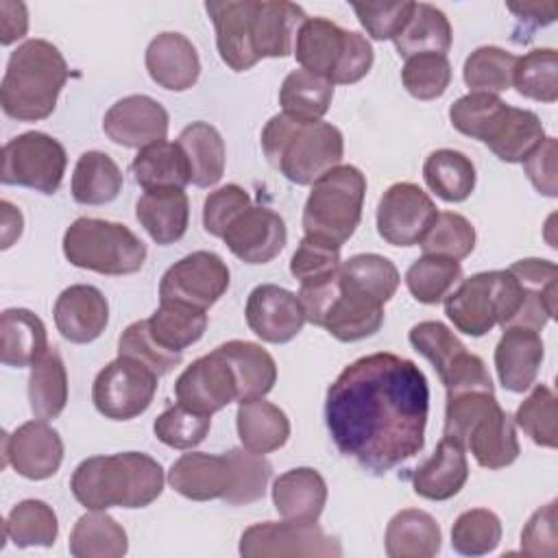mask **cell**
Masks as SVG:
<instances>
[{"label":"cell","instance_id":"43","mask_svg":"<svg viewBox=\"0 0 558 558\" xmlns=\"http://www.w3.org/2000/svg\"><path fill=\"white\" fill-rule=\"evenodd\" d=\"M28 403L31 412L41 421H52L63 412L68 403V373L57 349H48L46 355L31 366Z\"/></svg>","mask_w":558,"mask_h":558},{"label":"cell","instance_id":"21","mask_svg":"<svg viewBox=\"0 0 558 558\" xmlns=\"http://www.w3.org/2000/svg\"><path fill=\"white\" fill-rule=\"evenodd\" d=\"M2 466L26 480H48L63 462V440L48 421H28L2 438Z\"/></svg>","mask_w":558,"mask_h":558},{"label":"cell","instance_id":"62","mask_svg":"<svg viewBox=\"0 0 558 558\" xmlns=\"http://www.w3.org/2000/svg\"><path fill=\"white\" fill-rule=\"evenodd\" d=\"M508 11H512L525 24L523 41H527L532 31H536L538 26H547L556 20L558 4L556 2H523V4L508 2Z\"/></svg>","mask_w":558,"mask_h":558},{"label":"cell","instance_id":"9","mask_svg":"<svg viewBox=\"0 0 558 558\" xmlns=\"http://www.w3.org/2000/svg\"><path fill=\"white\" fill-rule=\"evenodd\" d=\"M294 57L303 70L329 83L351 85L364 78L375 61L368 39L327 17H307L294 41Z\"/></svg>","mask_w":558,"mask_h":558},{"label":"cell","instance_id":"1","mask_svg":"<svg viewBox=\"0 0 558 558\" xmlns=\"http://www.w3.org/2000/svg\"><path fill=\"white\" fill-rule=\"evenodd\" d=\"M427 414V377L397 353L362 355L327 388L325 425L333 445L375 475L423 449Z\"/></svg>","mask_w":558,"mask_h":558},{"label":"cell","instance_id":"13","mask_svg":"<svg viewBox=\"0 0 558 558\" xmlns=\"http://www.w3.org/2000/svg\"><path fill=\"white\" fill-rule=\"evenodd\" d=\"M408 340L414 351L434 366L440 384L447 390V397L469 390L495 392L484 360L475 353H469L458 336L440 320L416 323L410 329Z\"/></svg>","mask_w":558,"mask_h":558},{"label":"cell","instance_id":"31","mask_svg":"<svg viewBox=\"0 0 558 558\" xmlns=\"http://www.w3.org/2000/svg\"><path fill=\"white\" fill-rule=\"evenodd\" d=\"M0 360L4 366L26 368L37 364L48 347L46 325L24 307H9L0 316Z\"/></svg>","mask_w":558,"mask_h":558},{"label":"cell","instance_id":"58","mask_svg":"<svg viewBox=\"0 0 558 558\" xmlns=\"http://www.w3.org/2000/svg\"><path fill=\"white\" fill-rule=\"evenodd\" d=\"M251 205V196L244 187L229 183L207 194L203 203V227L207 233L222 238L229 222Z\"/></svg>","mask_w":558,"mask_h":558},{"label":"cell","instance_id":"46","mask_svg":"<svg viewBox=\"0 0 558 558\" xmlns=\"http://www.w3.org/2000/svg\"><path fill=\"white\" fill-rule=\"evenodd\" d=\"M59 534L54 510L41 499H24L4 521V538L15 547H52Z\"/></svg>","mask_w":558,"mask_h":558},{"label":"cell","instance_id":"20","mask_svg":"<svg viewBox=\"0 0 558 558\" xmlns=\"http://www.w3.org/2000/svg\"><path fill=\"white\" fill-rule=\"evenodd\" d=\"M174 395L192 412L211 416L214 412L238 401V381L227 357L214 349L194 360L177 379Z\"/></svg>","mask_w":558,"mask_h":558},{"label":"cell","instance_id":"36","mask_svg":"<svg viewBox=\"0 0 558 558\" xmlns=\"http://www.w3.org/2000/svg\"><path fill=\"white\" fill-rule=\"evenodd\" d=\"M216 349L233 368L240 403L262 399L272 390L277 381V364L264 347L246 340H229Z\"/></svg>","mask_w":558,"mask_h":558},{"label":"cell","instance_id":"17","mask_svg":"<svg viewBox=\"0 0 558 558\" xmlns=\"http://www.w3.org/2000/svg\"><path fill=\"white\" fill-rule=\"evenodd\" d=\"M231 275L220 255L194 251L174 262L159 281V301H179L209 310L229 288Z\"/></svg>","mask_w":558,"mask_h":558},{"label":"cell","instance_id":"5","mask_svg":"<svg viewBox=\"0 0 558 558\" xmlns=\"http://www.w3.org/2000/svg\"><path fill=\"white\" fill-rule=\"evenodd\" d=\"M262 150L270 166L288 181L312 185L325 172L340 166L344 137L329 122H307L277 113L262 131Z\"/></svg>","mask_w":558,"mask_h":558},{"label":"cell","instance_id":"38","mask_svg":"<svg viewBox=\"0 0 558 558\" xmlns=\"http://www.w3.org/2000/svg\"><path fill=\"white\" fill-rule=\"evenodd\" d=\"M392 41L397 52L405 59L427 52L447 54L453 41V33L447 15L438 7L427 2H414L408 22Z\"/></svg>","mask_w":558,"mask_h":558},{"label":"cell","instance_id":"33","mask_svg":"<svg viewBox=\"0 0 558 558\" xmlns=\"http://www.w3.org/2000/svg\"><path fill=\"white\" fill-rule=\"evenodd\" d=\"M235 427L242 447L257 456L281 449L290 438V421L286 412L264 397L238 405Z\"/></svg>","mask_w":558,"mask_h":558},{"label":"cell","instance_id":"18","mask_svg":"<svg viewBox=\"0 0 558 558\" xmlns=\"http://www.w3.org/2000/svg\"><path fill=\"white\" fill-rule=\"evenodd\" d=\"M216 28L220 59L233 70L253 68L259 57V0H211L205 2Z\"/></svg>","mask_w":558,"mask_h":558},{"label":"cell","instance_id":"24","mask_svg":"<svg viewBox=\"0 0 558 558\" xmlns=\"http://www.w3.org/2000/svg\"><path fill=\"white\" fill-rule=\"evenodd\" d=\"M222 240L238 259L246 264H268L283 251L288 231L277 211L248 205L229 222Z\"/></svg>","mask_w":558,"mask_h":558},{"label":"cell","instance_id":"41","mask_svg":"<svg viewBox=\"0 0 558 558\" xmlns=\"http://www.w3.org/2000/svg\"><path fill=\"white\" fill-rule=\"evenodd\" d=\"M124 179L118 163L100 150H87L78 157L72 174V198L78 205H105L118 198Z\"/></svg>","mask_w":558,"mask_h":558},{"label":"cell","instance_id":"16","mask_svg":"<svg viewBox=\"0 0 558 558\" xmlns=\"http://www.w3.org/2000/svg\"><path fill=\"white\" fill-rule=\"evenodd\" d=\"M240 556L244 558H340L342 545L325 534L318 523L264 521L246 527L240 536Z\"/></svg>","mask_w":558,"mask_h":558},{"label":"cell","instance_id":"57","mask_svg":"<svg viewBox=\"0 0 558 558\" xmlns=\"http://www.w3.org/2000/svg\"><path fill=\"white\" fill-rule=\"evenodd\" d=\"M414 2H353V11L364 31L377 39H395L408 22Z\"/></svg>","mask_w":558,"mask_h":558},{"label":"cell","instance_id":"42","mask_svg":"<svg viewBox=\"0 0 558 558\" xmlns=\"http://www.w3.org/2000/svg\"><path fill=\"white\" fill-rule=\"evenodd\" d=\"M423 179L427 187L447 203H462L475 190L473 161L453 148H438L427 155L423 163Z\"/></svg>","mask_w":558,"mask_h":558},{"label":"cell","instance_id":"37","mask_svg":"<svg viewBox=\"0 0 558 558\" xmlns=\"http://www.w3.org/2000/svg\"><path fill=\"white\" fill-rule=\"evenodd\" d=\"M177 144L187 157L190 183L196 187H211L222 179L227 150L216 126L209 122H192L179 133Z\"/></svg>","mask_w":558,"mask_h":558},{"label":"cell","instance_id":"22","mask_svg":"<svg viewBox=\"0 0 558 558\" xmlns=\"http://www.w3.org/2000/svg\"><path fill=\"white\" fill-rule=\"evenodd\" d=\"M168 111L144 94H131L113 102L102 120L105 135L124 148H146L168 135Z\"/></svg>","mask_w":558,"mask_h":558},{"label":"cell","instance_id":"27","mask_svg":"<svg viewBox=\"0 0 558 558\" xmlns=\"http://www.w3.org/2000/svg\"><path fill=\"white\" fill-rule=\"evenodd\" d=\"M545 355L538 331L527 327H504L495 347V371L501 386L510 392H525L538 375Z\"/></svg>","mask_w":558,"mask_h":558},{"label":"cell","instance_id":"60","mask_svg":"<svg viewBox=\"0 0 558 558\" xmlns=\"http://www.w3.org/2000/svg\"><path fill=\"white\" fill-rule=\"evenodd\" d=\"M523 172L527 174L534 190H538L545 196H556V137H545L532 153L525 155Z\"/></svg>","mask_w":558,"mask_h":558},{"label":"cell","instance_id":"59","mask_svg":"<svg viewBox=\"0 0 558 558\" xmlns=\"http://www.w3.org/2000/svg\"><path fill=\"white\" fill-rule=\"evenodd\" d=\"M556 499L538 508L521 532V551L530 558H554L558 554Z\"/></svg>","mask_w":558,"mask_h":558},{"label":"cell","instance_id":"6","mask_svg":"<svg viewBox=\"0 0 558 558\" xmlns=\"http://www.w3.org/2000/svg\"><path fill=\"white\" fill-rule=\"evenodd\" d=\"M442 436L493 471L510 466L521 453L514 418L499 405L495 392L469 390L447 397Z\"/></svg>","mask_w":558,"mask_h":558},{"label":"cell","instance_id":"48","mask_svg":"<svg viewBox=\"0 0 558 558\" xmlns=\"http://www.w3.org/2000/svg\"><path fill=\"white\" fill-rule=\"evenodd\" d=\"M512 85L525 98L541 102L558 100V54L554 48H534L517 57Z\"/></svg>","mask_w":558,"mask_h":558},{"label":"cell","instance_id":"3","mask_svg":"<svg viewBox=\"0 0 558 558\" xmlns=\"http://www.w3.org/2000/svg\"><path fill=\"white\" fill-rule=\"evenodd\" d=\"M161 464L140 451L92 456L83 460L70 480L74 499L87 510L146 508L163 490Z\"/></svg>","mask_w":558,"mask_h":558},{"label":"cell","instance_id":"52","mask_svg":"<svg viewBox=\"0 0 558 558\" xmlns=\"http://www.w3.org/2000/svg\"><path fill=\"white\" fill-rule=\"evenodd\" d=\"M514 423L532 438V442L556 449L558 427H556V395L549 386L536 384L532 392L521 401L514 414Z\"/></svg>","mask_w":558,"mask_h":558},{"label":"cell","instance_id":"34","mask_svg":"<svg viewBox=\"0 0 558 558\" xmlns=\"http://www.w3.org/2000/svg\"><path fill=\"white\" fill-rule=\"evenodd\" d=\"M135 183L144 192L183 190L190 183V163L177 142H157L140 148L131 161Z\"/></svg>","mask_w":558,"mask_h":558},{"label":"cell","instance_id":"49","mask_svg":"<svg viewBox=\"0 0 558 558\" xmlns=\"http://www.w3.org/2000/svg\"><path fill=\"white\" fill-rule=\"evenodd\" d=\"M517 65V54L499 46H482L473 50L462 68L464 83L471 92L499 94L512 87V72Z\"/></svg>","mask_w":558,"mask_h":558},{"label":"cell","instance_id":"19","mask_svg":"<svg viewBox=\"0 0 558 558\" xmlns=\"http://www.w3.org/2000/svg\"><path fill=\"white\" fill-rule=\"evenodd\" d=\"M438 209L416 183L390 185L377 205V233L392 246H414L429 231Z\"/></svg>","mask_w":558,"mask_h":558},{"label":"cell","instance_id":"55","mask_svg":"<svg viewBox=\"0 0 558 558\" xmlns=\"http://www.w3.org/2000/svg\"><path fill=\"white\" fill-rule=\"evenodd\" d=\"M209 427H211V416L192 412L181 403L163 410L153 423V432L157 440H161L172 449H194L205 440V436L209 434Z\"/></svg>","mask_w":558,"mask_h":558},{"label":"cell","instance_id":"2","mask_svg":"<svg viewBox=\"0 0 558 558\" xmlns=\"http://www.w3.org/2000/svg\"><path fill=\"white\" fill-rule=\"evenodd\" d=\"M272 464L248 449H229L220 456L183 453L168 471V484L192 501L222 499L229 506H246L264 497Z\"/></svg>","mask_w":558,"mask_h":558},{"label":"cell","instance_id":"7","mask_svg":"<svg viewBox=\"0 0 558 558\" xmlns=\"http://www.w3.org/2000/svg\"><path fill=\"white\" fill-rule=\"evenodd\" d=\"M449 120L456 131L484 142L506 163L523 161L545 140L534 111L510 107L495 94L469 92L449 107Z\"/></svg>","mask_w":558,"mask_h":558},{"label":"cell","instance_id":"32","mask_svg":"<svg viewBox=\"0 0 558 558\" xmlns=\"http://www.w3.org/2000/svg\"><path fill=\"white\" fill-rule=\"evenodd\" d=\"M135 218L153 238L168 246L179 242L190 225V201L183 190L144 192L135 205Z\"/></svg>","mask_w":558,"mask_h":558},{"label":"cell","instance_id":"25","mask_svg":"<svg viewBox=\"0 0 558 558\" xmlns=\"http://www.w3.org/2000/svg\"><path fill=\"white\" fill-rule=\"evenodd\" d=\"M54 325L59 333L74 342H94L109 323V303L105 294L87 283L65 288L54 301Z\"/></svg>","mask_w":558,"mask_h":558},{"label":"cell","instance_id":"28","mask_svg":"<svg viewBox=\"0 0 558 558\" xmlns=\"http://www.w3.org/2000/svg\"><path fill=\"white\" fill-rule=\"evenodd\" d=\"M525 290V303L510 327L541 331L556 314V264L549 259L525 257L508 268Z\"/></svg>","mask_w":558,"mask_h":558},{"label":"cell","instance_id":"29","mask_svg":"<svg viewBox=\"0 0 558 558\" xmlns=\"http://www.w3.org/2000/svg\"><path fill=\"white\" fill-rule=\"evenodd\" d=\"M272 504L288 521L314 523L327 504V482L312 466L290 469L275 480Z\"/></svg>","mask_w":558,"mask_h":558},{"label":"cell","instance_id":"50","mask_svg":"<svg viewBox=\"0 0 558 558\" xmlns=\"http://www.w3.org/2000/svg\"><path fill=\"white\" fill-rule=\"evenodd\" d=\"M423 255L464 259L475 248V227L456 211H438L429 231L418 242Z\"/></svg>","mask_w":558,"mask_h":558},{"label":"cell","instance_id":"40","mask_svg":"<svg viewBox=\"0 0 558 558\" xmlns=\"http://www.w3.org/2000/svg\"><path fill=\"white\" fill-rule=\"evenodd\" d=\"M68 549L74 558H122L129 549V538L111 514L92 510L76 519Z\"/></svg>","mask_w":558,"mask_h":558},{"label":"cell","instance_id":"61","mask_svg":"<svg viewBox=\"0 0 558 558\" xmlns=\"http://www.w3.org/2000/svg\"><path fill=\"white\" fill-rule=\"evenodd\" d=\"M28 31V11L24 2L2 0L0 2V44L11 46L22 39Z\"/></svg>","mask_w":558,"mask_h":558},{"label":"cell","instance_id":"8","mask_svg":"<svg viewBox=\"0 0 558 558\" xmlns=\"http://www.w3.org/2000/svg\"><path fill=\"white\" fill-rule=\"evenodd\" d=\"M525 303L519 279L506 270H486L464 279L445 296V314L453 327L480 338L495 325L510 327Z\"/></svg>","mask_w":558,"mask_h":558},{"label":"cell","instance_id":"4","mask_svg":"<svg viewBox=\"0 0 558 558\" xmlns=\"http://www.w3.org/2000/svg\"><path fill=\"white\" fill-rule=\"evenodd\" d=\"M70 76L61 50L46 39H26L9 61L0 85L2 111L20 122L48 118Z\"/></svg>","mask_w":558,"mask_h":558},{"label":"cell","instance_id":"53","mask_svg":"<svg viewBox=\"0 0 558 558\" xmlns=\"http://www.w3.org/2000/svg\"><path fill=\"white\" fill-rule=\"evenodd\" d=\"M403 87L418 100L440 98L451 83V63L447 54H414L408 57L401 70Z\"/></svg>","mask_w":558,"mask_h":558},{"label":"cell","instance_id":"63","mask_svg":"<svg viewBox=\"0 0 558 558\" xmlns=\"http://www.w3.org/2000/svg\"><path fill=\"white\" fill-rule=\"evenodd\" d=\"M0 209H2V248H9L22 235L24 218L20 209L13 207L9 201H2Z\"/></svg>","mask_w":558,"mask_h":558},{"label":"cell","instance_id":"47","mask_svg":"<svg viewBox=\"0 0 558 558\" xmlns=\"http://www.w3.org/2000/svg\"><path fill=\"white\" fill-rule=\"evenodd\" d=\"M460 279V262L442 255H423L416 262H412V266L405 272V286L410 294L425 305L440 303Z\"/></svg>","mask_w":558,"mask_h":558},{"label":"cell","instance_id":"12","mask_svg":"<svg viewBox=\"0 0 558 558\" xmlns=\"http://www.w3.org/2000/svg\"><path fill=\"white\" fill-rule=\"evenodd\" d=\"M299 301L305 320L323 327L340 342H355L379 331L384 325V305L375 299L344 286L338 275L299 288Z\"/></svg>","mask_w":558,"mask_h":558},{"label":"cell","instance_id":"30","mask_svg":"<svg viewBox=\"0 0 558 558\" xmlns=\"http://www.w3.org/2000/svg\"><path fill=\"white\" fill-rule=\"evenodd\" d=\"M466 480L469 462L464 449L458 442L442 436L434 453L414 471L412 486L418 497L445 501L458 495Z\"/></svg>","mask_w":558,"mask_h":558},{"label":"cell","instance_id":"56","mask_svg":"<svg viewBox=\"0 0 558 558\" xmlns=\"http://www.w3.org/2000/svg\"><path fill=\"white\" fill-rule=\"evenodd\" d=\"M118 355H129V357H135L140 360L142 364H146L148 368H153L159 377L161 375H168L174 366L181 364L183 360V353H174V351H168L163 347H159L150 331H148V323L146 318L144 320H135L131 323L120 340H118Z\"/></svg>","mask_w":558,"mask_h":558},{"label":"cell","instance_id":"14","mask_svg":"<svg viewBox=\"0 0 558 558\" xmlns=\"http://www.w3.org/2000/svg\"><path fill=\"white\" fill-rule=\"evenodd\" d=\"M65 166L68 155L59 140L41 131H26L2 146L0 181L54 194L63 181Z\"/></svg>","mask_w":558,"mask_h":558},{"label":"cell","instance_id":"51","mask_svg":"<svg viewBox=\"0 0 558 558\" xmlns=\"http://www.w3.org/2000/svg\"><path fill=\"white\" fill-rule=\"evenodd\" d=\"M501 541V521L493 510H464L451 527V547L462 556L490 554Z\"/></svg>","mask_w":558,"mask_h":558},{"label":"cell","instance_id":"26","mask_svg":"<svg viewBox=\"0 0 558 558\" xmlns=\"http://www.w3.org/2000/svg\"><path fill=\"white\" fill-rule=\"evenodd\" d=\"M150 78L170 92L190 89L201 74V61L194 44L181 33H159L150 39L144 54Z\"/></svg>","mask_w":558,"mask_h":558},{"label":"cell","instance_id":"54","mask_svg":"<svg viewBox=\"0 0 558 558\" xmlns=\"http://www.w3.org/2000/svg\"><path fill=\"white\" fill-rule=\"evenodd\" d=\"M340 264V246L314 235H305L290 259V272L301 286H312L336 277Z\"/></svg>","mask_w":558,"mask_h":558},{"label":"cell","instance_id":"11","mask_svg":"<svg viewBox=\"0 0 558 558\" xmlns=\"http://www.w3.org/2000/svg\"><path fill=\"white\" fill-rule=\"evenodd\" d=\"M366 177L355 166H336L312 183L303 207V231L342 246L357 229Z\"/></svg>","mask_w":558,"mask_h":558},{"label":"cell","instance_id":"15","mask_svg":"<svg viewBox=\"0 0 558 558\" xmlns=\"http://www.w3.org/2000/svg\"><path fill=\"white\" fill-rule=\"evenodd\" d=\"M159 375L135 357L118 355L94 379L92 401L111 421H131L144 414L157 392Z\"/></svg>","mask_w":558,"mask_h":558},{"label":"cell","instance_id":"39","mask_svg":"<svg viewBox=\"0 0 558 558\" xmlns=\"http://www.w3.org/2000/svg\"><path fill=\"white\" fill-rule=\"evenodd\" d=\"M153 340L174 353H183L198 342L207 329V312L179 303L159 301V307L146 318Z\"/></svg>","mask_w":558,"mask_h":558},{"label":"cell","instance_id":"10","mask_svg":"<svg viewBox=\"0 0 558 558\" xmlns=\"http://www.w3.org/2000/svg\"><path fill=\"white\" fill-rule=\"evenodd\" d=\"M63 255L76 268L122 277L144 266L146 244L126 225L83 216L65 229Z\"/></svg>","mask_w":558,"mask_h":558},{"label":"cell","instance_id":"45","mask_svg":"<svg viewBox=\"0 0 558 558\" xmlns=\"http://www.w3.org/2000/svg\"><path fill=\"white\" fill-rule=\"evenodd\" d=\"M338 279L381 305H386L395 296L401 281L397 266L388 257L377 253H360L349 257L340 264Z\"/></svg>","mask_w":558,"mask_h":558},{"label":"cell","instance_id":"44","mask_svg":"<svg viewBox=\"0 0 558 558\" xmlns=\"http://www.w3.org/2000/svg\"><path fill=\"white\" fill-rule=\"evenodd\" d=\"M331 98L333 83L303 68L290 72L279 89V105L283 109L281 113L307 122H318L329 111Z\"/></svg>","mask_w":558,"mask_h":558},{"label":"cell","instance_id":"23","mask_svg":"<svg viewBox=\"0 0 558 558\" xmlns=\"http://www.w3.org/2000/svg\"><path fill=\"white\" fill-rule=\"evenodd\" d=\"M244 316L248 329L270 344L290 342L305 325L299 296L275 283H262L251 290Z\"/></svg>","mask_w":558,"mask_h":558},{"label":"cell","instance_id":"35","mask_svg":"<svg viewBox=\"0 0 558 558\" xmlns=\"http://www.w3.org/2000/svg\"><path fill=\"white\" fill-rule=\"evenodd\" d=\"M384 541L390 558H432L440 551L442 536L429 512L405 508L388 521Z\"/></svg>","mask_w":558,"mask_h":558}]
</instances>
